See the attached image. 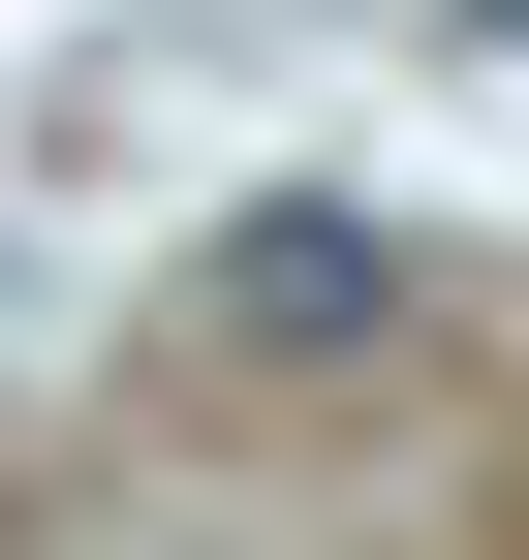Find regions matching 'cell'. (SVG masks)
I'll use <instances>...</instances> for the list:
<instances>
[{"label": "cell", "instance_id": "cell-1", "mask_svg": "<svg viewBox=\"0 0 529 560\" xmlns=\"http://www.w3.org/2000/svg\"><path fill=\"white\" fill-rule=\"evenodd\" d=\"M187 312H219V342H343V312H374V219H219Z\"/></svg>", "mask_w": 529, "mask_h": 560}]
</instances>
